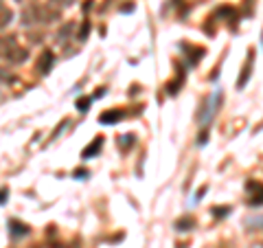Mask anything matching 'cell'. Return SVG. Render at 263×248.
Here are the masks:
<instances>
[{"label": "cell", "instance_id": "7c38bea8", "mask_svg": "<svg viewBox=\"0 0 263 248\" xmlns=\"http://www.w3.org/2000/svg\"><path fill=\"white\" fill-rule=\"evenodd\" d=\"M9 226H11V233L14 235H27L29 233V226L22 224V222H18V220H11Z\"/></svg>", "mask_w": 263, "mask_h": 248}, {"label": "cell", "instance_id": "52a82bcc", "mask_svg": "<svg viewBox=\"0 0 263 248\" xmlns=\"http://www.w3.org/2000/svg\"><path fill=\"white\" fill-rule=\"evenodd\" d=\"M125 117V112L123 110H114V108H112V110H105V112H101V117H99V123H103V125H112V123H118V121H121Z\"/></svg>", "mask_w": 263, "mask_h": 248}, {"label": "cell", "instance_id": "8992f818", "mask_svg": "<svg viewBox=\"0 0 263 248\" xmlns=\"http://www.w3.org/2000/svg\"><path fill=\"white\" fill-rule=\"evenodd\" d=\"M176 68H178L176 79H171V81H167V84H165V93H167V95H171V97L180 93V88L184 86V79H187V75H184V70L180 68V64H176Z\"/></svg>", "mask_w": 263, "mask_h": 248}, {"label": "cell", "instance_id": "d6986e66", "mask_svg": "<svg viewBox=\"0 0 263 248\" xmlns=\"http://www.w3.org/2000/svg\"><path fill=\"white\" fill-rule=\"evenodd\" d=\"M86 169H77V172H75V178H86Z\"/></svg>", "mask_w": 263, "mask_h": 248}, {"label": "cell", "instance_id": "277c9868", "mask_svg": "<svg viewBox=\"0 0 263 248\" xmlns=\"http://www.w3.org/2000/svg\"><path fill=\"white\" fill-rule=\"evenodd\" d=\"M180 48H182V51H189V53H184V55L189 57V64H191V66H195L202 57H204V53H206L204 46L191 44V42H180Z\"/></svg>", "mask_w": 263, "mask_h": 248}, {"label": "cell", "instance_id": "2e32d148", "mask_svg": "<svg viewBox=\"0 0 263 248\" xmlns=\"http://www.w3.org/2000/svg\"><path fill=\"white\" fill-rule=\"evenodd\" d=\"M88 31H90V22H83V27H81V33L79 35H77V38H79V40H86L88 38Z\"/></svg>", "mask_w": 263, "mask_h": 248}, {"label": "cell", "instance_id": "4fadbf2b", "mask_svg": "<svg viewBox=\"0 0 263 248\" xmlns=\"http://www.w3.org/2000/svg\"><path fill=\"white\" fill-rule=\"evenodd\" d=\"M90 104H92V97H81V99L77 101V110H79V112H88Z\"/></svg>", "mask_w": 263, "mask_h": 248}, {"label": "cell", "instance_id": "6da1fadb", "mask_svg": "<svg viewBox=\"0 0 263 248\" xmlns=\"http://www.w3.org/2000/svg\"><path fill=\"white\" fill-rule=\"evenodd\" d=\"M27 55L29 53L18 46L16 38H0V57H7L9 62H22Z\"/></svg>", "mask_w": 263, "mask_h": 248}, {"label": "cell", "instance_id": "30bf717a", "mask_svg": "<svg viewBox=\"0 0 263 248\" xmlns=\"http://www.w3.org/2000/svg\"><path fill=\"white\" fill-rule=\"evenodd\" d=\"M51 66H53V53L51 51H44V55H42L40 62H38V70L42 72V75H46V72L51 70Z\"/></svg>", "mask_w": 263, "mask_h": 248}, {"label": "cell", "instance_id": "9c48e42d", "mask_svg": "<svg viewBox=\"0 0 263 248\" xmlns=\"http://www.w3.org/2000/svg\"><path fill=\"white\" fill-rule=\"evenodd\" d=\"M173 226H176V231H180V233L182 231H193V228H195V217L193 215H184Z\"/></svg>", "mask_w": 263, "mask_h": 248}, {"label": "cell", "instance_id": "3957f363", "mask_svg": "<svg viewBox=\"0 0 263 248\" xmlns=\"http://www.w3.org/2000/svg\"><path fill=\"white\" fill-rule=\"evenodd\" d=\"M246 193H248V204L250 207H261L263 204V183L261 180H248Z\"/></svg>", "mask_w": 263, "mask_h": 248}, {"label": "cell", "instance_id": "5b68a950", "mask_svg": "<svg viewBox=\"0 0 263 248\" xmlns=\"http://www.w3.org/2000/svg\"><path fill=\"white\" fill-rule=\"evenodd\" d=\"M252 68H254V51L250 48V51H248V57H246V64H243V68H241V75H239V79H237V88H239V90L246 88L250 75H252Z\"/></svg>", "mask_w": 263, "mask_h": 248}, {"label": "cell", "instance_id": "5bb4252c", "mask_svg": "<svg viewBox=\"0 0 263 248\" xmlns=\"http://www.w3.org/2000/svg\"><path fill=\"white\" fill-rule=\"evenodd\" d=\"M134 141H136L134 134H125V136H121V149H127L129 145H134Z\"/></svg>", "mask_w": 263, "mask_h": 248}, {"label": "cell", "instance_id": "9a60e30c", "mask_svg": "<svg viewBox=\"0 0 263 248\" xmlns=\"http://www.w3.org/2000/svg\"><path fill=\"white\" fill-rule=\"evenodd\" d=\"M211 211H213L215 217H226V215L230 213V207H213Z\"/></svg>", "mask_w": 263, "mask_h": 248}, {"label": "cell", "instance_id": "ba28073f", "mask_svg": "<svg viewBox=\"0 0 263 248\" xmlns=\"http://www.w3.org/2000/svg\"><path fill=\"white\" fill-rule=\"evenodd\" d=\"M101 147H103V136H97V138H94V141L81 152V158H86V160H88V158H94V156L101 152Z\"/></svg>", "mask_w": 263, "mask_h": 248}, {"label": "cell", "instance_id": "ac0fdd59", "mask_svg": "<svg viewBox=\"0 0 263 248\" xmlns=\"http://www.w3.org/2000/svg\"><path fill=\"white\" fill-rule=\"evenodd\" d=\"M7 196H9V191H7V189H0V204L7 200Z\"/></svg>", "mask_w": 263, "mask_h": 248}, {"label": "cell", "instance_id": "7a4b0ae2", "mask_svg": "<svg viewBox=\"0 0 263 248\" xmlns=\"http://www.w3.org/2000/svg\"><path fill=\"white\" fill-rule=\"evenodd\" d=\"M219 101H222V90H215V93L211 95V99L206 101V108H204V112L200 114V125H204V128H208V123H211L213 114L217 112V106H219Z\"/></svg>", "mask_w": 263, "mask_h": 248}, {"label": "cell", "instance_id": "e0dca14e", "mask_svg": "<svg viewBox=\"0 0 263 248\" xmlns=\"http://www.w3.org/2000/svg\"><path fill=\"white\" fill-rule=\"evenodd\" d=\"M75 0H53V5H57V7H68V5H73Z\"/></svg>", "mask_w": 263, "mask_h": 248}, {"label": "cell", "instance_id": "8fae6325", "mask_svg": "<svg viewBox=\"0 0 263 248\" xmlns=\"http://www.w3.org/2000/svg\"><path fill=\"white\" fill-rule=\"evenodd\" d=\"M11 18H14L11 9H9V7H5V5H0V29L7 27V24L11 22Z\"/></svg>", "mask_w": 263, "mask_h": 248}]
</instances>
